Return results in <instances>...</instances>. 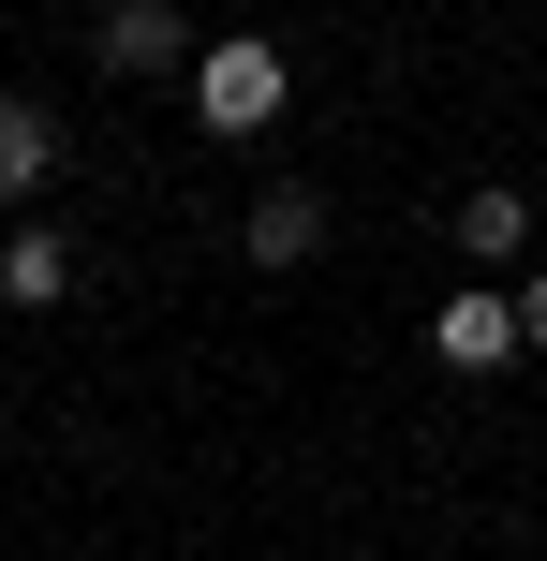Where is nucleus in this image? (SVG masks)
I'll list each match as a JSON object with an SVG mask.
<instances>
[{"instance_id":"39448f33","label":"nucleus","mask_w":547,"mask_h":561,"mask_svg":"<svg viewBox=\"0 0 547 561\" xmlns=\"http://www.w3.org/2000/svg\"><path fill=\"white\" fill-rule=\"evenodd\" d=\"M237 237H252V266H311V252H326V193H311V178H282V193H252V222H237Z\"/></svg>"},{"instance_id":"7ed1b4c3","label":"nucleus","mask_w":547,"mask_h":561,"mask_svg":"<svg viewBox=\"0 0 547 561\" xmlns=\"http://www.w3.org/2000/svg\"><path fill=\"white\" fill-rule=\"evenodd\" d=\"M193 30H178V0H118L104 15V75H193Z\"/></svg>"},{"instance_id":"6e6552de","label":"nucleus","mask_w":547,"mask_h":561,"mask_svg":"<svg viewBox=\"0 0 547 561\" xmlns=\"http://www.w3.org/2000/svg\"><path fill=\"white\" fill-rule=\"evenodd\" d=\"M518 340H533V355H547V266L518 280Z\"/></svg>"},{"instance_id":"20e7f679","label":"nucleus","mask_w":547,"mask_h":561,"mask_svg":"<svg viewBox=\"0 0 547 561\" xmlns=\"http://www.w3.org/2000/svg\"><path fill=\"white\" fill-rule=\"evenodd\" d=\"M59 296H75V237L15 222V237H0V310H59Z\"/></svg>"},{"instance_id":"f03ea898","label":"nucleus","mask_w":547,"mask_h":561,"mask_svg":"<svg viewBox=\"0 0 547 561\" xmlns=\"http://www.w3.org/2000/svg\"><path fill=\"white\" fill-rule=\"evenodd\" d=\"M430 355H444V369H503V355H533V340H518V296L459 280V296L430 310Z\"/></svg>"},{"instance_id":"f257e3e1","label":"nucleus","mask_w":547,"mask_h":561,"mask_svg":"<svg viewBox=\"0 0 547 561\" xmlns=\"http://www.w3.org/2000/svg\"><path fill=\"white\" fill-rule=\"evenodd\" d=\"M282 104H296V75H282L266 30H237V45L193 59V118H207V134H282Z\"/></svg>"},{"instance_id":"423d86ee","label":"nucleus","mask_w":547,"mask_h":561,"mask_svg":"<svg viewBox=\"0 0 547 561\" xmlns=\"http://www.w3.org/2000/svg\"><path fill=\"white\" fill-rule=\"evenodd\" d=\"M45 178H59V118L30 104V89H0V207H30Z\"/></svg>"},{"instance_id":"0eeeda50","label":"nucleus","mask_w":547,"mask_h":561,"mask_svg":"<svg viewBox=\"0 0 547 561\" xmlns=\"http://www.w3.org/2000/svg\"><path fill=\"white\" fill-rule=\"evenodd\" d=\"M444 237H459L474 266H518V252H533V207H518V193H459V207H444Z\"/></svg>"}]
</instances>
